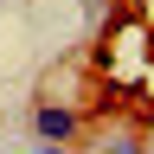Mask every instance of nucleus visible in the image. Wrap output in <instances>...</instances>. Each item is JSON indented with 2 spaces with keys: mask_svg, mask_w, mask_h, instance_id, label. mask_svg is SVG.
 <instances>
[{
  "mask_svg": "<svg viewBox=\"0 0 154 154\" xmlns=\"http://www.w3.org/2000/svg\"><path fill=\"white\" fill-rule=\"evenodd\" d=\"M77 135H84V116L71 103H58V96H38L32 103V141L38 148H77Z\"/></svg>",
  "mask_w": 154,
  "mask_h": 154,
  "instance_id": "nucleus-1",
  "label": "nucleus"
},
{
  "mask_svg": "<svg viewBox=\"0 0 154 154\" xmlns=\"http://www.w3.org/2000/svg\"><path fill=\"white\" fill-rule=\"evenodd\" d=\"M77 141H84V148H122V154H135V148L148 141V135H141V128H128V122H116V128L103 122L96 135H77Z\"/></svg>",
  "mask_w": 154,
  "mask_h": 154,
  "instance_id": "nucleus-2",
  "label": "nucleus"
},
{
  "mask_svg": "<svg viewBox=\"0 0 154 154\" xmlns=\"http://www.w3.org/2000/svg\"><path fill=\"white\" fill-rule=\"evenodd\" d=\"M141 148H148V154H154V128H148V141H141Z\"/></svg>",
  "mask_w": 154,
  "mask_h": 154,
  "instance_id": "nucleus-3",
  "label": "nucleus"
}]
</instances>
